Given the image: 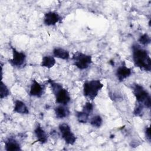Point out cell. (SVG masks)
<instances>
[{"mask_svg": "<svg viewBox=\"0 0 151 151\" xmlns=\"http://www.w3.org/2000/svg\"><path fill=\"white\" fill-rule=\"evenodd\" d=\"M132 58L134 65L141 70L150 71L151 59L148 51L140 45L134 44L132 46Z\"/></svg>", "mask_w": 151, "mask_h": 151, "instance_id": "obj_1", "label": "cell"}, {"mask_svg": "<svg viewBox=\"0 0 151 151\" xmlns=\"http://www.w3.org/2000/svg\"><path fill=\"white\" fill-rule=\"evenodd\" d=\"M48 82L54 95L56 103L62 105H67L71 100L70 94L68 90L65 88L61 84L55 82L51 79H49Z\"/></svg>", "mask_w": 151, "mask_h": 151, "instance_id": "obj_2", "label": "cell"}, {"mask_svg": "<svg viewBox=\"0 0 151 151\" xmlns=\"http://www.w3.org/2000/svg\"><path fill=\"white\" fill-rule=\"evenodd\" d=\"M104 85L100 80L86 81L83 84V95L90 101L94 100L98 96Z\"/></svg>", "mask_w": 151, "mask_h": 151, "instance_id": "obj_3", "label": "cell"}, {"mask_svg": "<svg viewBox=\"0 0 151 151\" xmlns=\"http://www.w3.org/2000/svg\"><path fill=\"white\" fill-rule=\"evenodd\" d=\"M132 91L137 104L143 106L145 108L150 109L151 98L149 93L142 85L135 83L133 84Z\"/></svg>", "mask_w": 151, "mask_h": 151, "instance_id": "obj_4", "label": "cell"}, {"mask_svg": "<svg viewBox=\"0 0 151 151\" xmlns=\"http://www.w3.org/2000/svg\"><path fill=\"white\" fill-rule=\"evenodd\" d=\"M71 60L73 65L81 70L88 68L93 63L91 55L79 51H77L73 54Z\"/></svg>", "mask_w": 151, "mask_h": 151, "instance_id": "obj_5", "label": "cell"}, {"mask_svg": "<svg viewBox=\"0 0 151 151\" xmlns=\"http://www.w3.org/2000/svg\"><path fill=\"white\" fill-rule=\"evenodd\" d=\"M58 129L62 139L69 145H73L76 142V136L72 132L71 127L65 123H61L58 126Z\"/></svg>", "mask_w": 151, "mask_h": 151, "instance_id": "obj_6", "label": "cell"}, {"mask_svg": "<svg viewBox=\"0 0 151 151\" xmlns=\"http://www.w3.org/2000/svg\"><path fill=\"white\" fill-rule=\"evenodd\" d=\"M12 58L9 60V63L14 67L20 68L24 67L27 64V55L24 52L19 51L16 48L11 47Z\"/></svg>", "mask_w": 151, "mask_h": 151, "instance_id": "obj_7", "label": "cell"}, {"mask_svg": "<svg viewBox=\"0 0 151 151\" xmlns=\"http://www.w3.org/2000/svg\"><path fill=\"white\" fill-rule=\"evenodd\" d=\"M45 87L38 82L36 80L33 79L30 86L29 94L31 96L35 97L37 98L41 97L45 92Z\"/></svg>", "mask_w": 151, "mask_h": 151, "instance_id": "obj_8", "label": "cell"}, {"mask_svg": "<svg viewBox=\"0 0 151 151\" xmlns=\"http://www.w3.org/2000/svg\"><path fill=\"white\" fill-rule=\"evenodd\" d=\"M132 73V69L127 67L125 63L123 62L120 66L117 68L115 74L117 80L120 82H122L129 77L131 76Z\"/></svg>", "mask_w": 151, "mask_h": 151, "instance_id": "obj_9", "label": "cell"}, {"mask_svg": "<svg viewBox=\"0 0 151 151\" xmlns=\"http://www.w3.org/2000/svg\"><path fill=\"white\" fill-rule=\"evenodd\" d=\"M61 19V17L58 13L55 11H49L46 12L43 18L44 24L46 26H54Z\"/></svg>", "mask_w": 151, "mask_h": 151, "instance_id": "obj_10", "label": "cell"}, {"mask_svg": "<svg viewBox=\"0 0 151 151\" xmlns=\"http://www.w3.org/2000/svg\"><path fill=\"white\" fill-rule=\"evenodd\" d=\"M34 132L37 139V142H38L41 144H44L47 142L48 137L47 133L39 123L37 124Z\"/></svg>", "mask_w": 151, "mask_h": 151, "instance_id": "obj_11", "label": "cell"}, {"mask_svg": "<svg viewBox=\"0 0 151 151\" xmlns=\"http://www.w3.org/2000/svg\"><path fill=\"white\" fill-rule=\"evenodd\" d=\"M70 111L67 105L59 104L54 109L55 117L58 119H63L70 115Z\"/></svg>", "mask_w": 151, "mask_h": 151, "instance_id": "obj_12", "label": "cell"}, {"mask_svg": "<svg viewBox=\"0 0 151 151\" xmlns=\"http://www.w3.org/2000/svg\"><path fill=\"white\" fill-rule=\"evenodd\" d=\"M5 149L7 151H18L21 150V146L20 143L14 138H8L4 142Z\"/></svg>", "mask_w": 151, "mask_h": 151, "instance_id": "obj_13", "label": "cell"}, {"mask_svg": "<svg viewBox=\"0 0 151 151\" xmlns=\"http://www.w3.org/2000/svg\"><path fill=\"white\" fill-rule=\"evenodd\" d=\"M14 112L20 114H28L29 111L28 107L26 104L20 100H16L14 101Z\"/></svg>", "mask_w": 151, "mask_h": 151, "instance_id": "obj_14", "label": "cell"}, {"mask_svg": "<svg viewBox=\"0 0 151 151\" xmlns=\"http://www.w3.org/2000/svg\"><path fill=\"white\" fill-rule=\"evenodd\" d=\"M52 54L55 58L61 59L63 60H68L70 58V52L63 48L56 47L52 50Z\"/></svg>", "mask_w": 151, "mask_h": 151, "instance_id": "obj_15", "label": "cell"}, {"mask_svg": "<svg viewBox=\"0 0 151 151\" xmlns=\"http://www.w3.org/2000/svg\"><path fill=\"white\" fill-rule=\"evenodd\" d=\"M55 64V58L53 55H47L42 57L40 65L42 67H45L47 68L50 69L53 67Z\"/></svg>", "mask_w": 151, "mask_h": 151, "instance_id": "obj_16", "label": "cell"}, {"mask_svg": "<svg viewBox=\"0 0 151 151\" xmlns=\"http://www.w3.org/2000/svg\"><path fill=\"white\" fill-rule=\"evenodd\" d=\"M76 116L78 122L81 123H87L89 120V117L90 116V115H89L83 110L76 111Z\"/></svg>", "mask_w": 151, "mask_h": 151, "instance_id": "obj_17", "label": "cell"}, {"mask_svg": "<svg viewBox=\"0 0 151 151\" xmlns=\"http://www.w3.org/2000/svg\"><path fill=\"white\" fill-rule=\"evenodd\" d=\"M90 124L96 128H99L103 124V119L102 117L99 115H94L89 120Z\"/></svg>", "mask_w": 151, "mask_h": 151, "instance_id": "obj_18", "label": "cell"}, {"mask_svg": "<svg viewBox=\"0 0 151 151\" xmlns=\"http://www.w3.org/2000/svg\"><path fill=\"white\" fill-rule=\"evenodd\" d=\"M9 95H10L9 89L8 88L6 85L2 81V80H1V85H0V98H1V99L6 98Z\"/></svg>", "mask_w": 151, "mask_h": 151, "instance_id": "obj_19", "label": "cell"}, {"mask_svg": "<svg viewBox=\"0 0 151 151\" xmlns=\"http://www.w3.org/2000/svg\"><path fill=\"white\" fill-rule=\"evenodd\" d=\"M138 41L140 44H142L144 46H146V45H149L150 43L151 38L147 34L145 33V34H143V35H142L139 38Z\"/></svg>", "mask_w": 151, "mask_h": 151, "instance_id": "obj_20", "label": "cell"}, {"mask_svg": "<svg viewBox=\"0 0 151 151\" xmlns=\"http://www.w3.org/2000/svg\"><path fill=\"white\" fill-rule=\"evenodd\" d=\"M144 109L145 107L143 106L137 104L133 110L134 116L136 117H142L144 113Z\"/></svg>", "mask_w": 151, "mask_h": 151, "instance_id": "obj_21", "label": "cell"}, {"mask_svg": "<svg viewBox=\"0 0 151 151\" xmlns=\"http://www.w3.org/2000/svg\"><path fill=\"white\" fill-rule=\"evenodd\" d=\"M93 104L90 101H87L84 104L82 110L84 111L89 115H91L93 111Z\"/></svg>", "mask_w": 151, "mask_h": 151, "instance_id": "obj_22", "label": "cell"}, {"mask_svg": "<svg viewBox=\"0 0 151 151\" xmlns=\"http://www.w3.org/2000/svg\"><path fill=\"white\" fill-rule=\"evenodd\" d=\"M145 137L146 138V140L149 141V142H150V126H146L145 130Z\"/></svg>", "mask_w": 151, "mask_h": 151, "instance_id": "obj_23", "label": "cell"}]
</instances>
